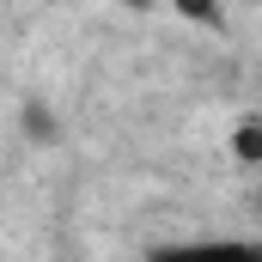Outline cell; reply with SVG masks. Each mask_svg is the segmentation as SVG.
<instances>
[{
	"label": "cell",
	"mask_w": 262,
	"mask_h": 262,
	"mask_svg": "<svg viewBox=\"0 0 262 262\" xmlns=\"http://www.w3.org/2000/svg\"><path fill=\"white\" fill-rule=\"evenodd\" d=\"M232 159L262 165V116H244V122H238V134H232Z\"/></svg>",
	"instance_id": "obj_2"
},
{
	"label": "cell",
	"mask_w": 262,
	"mask_h": 262,
	"mask_svg": "<svg viewBox=\"0 0 262 262\" xmlns=\"http://www.w3.org/2000/svg\"><path fill=\"white\" fill-rule=\"evenodd\" d=\"M116 6H122V12H159L165 0H116Z\"/></svg>",
	"instance_id": "obj_4"
},
{
	"label": "cell",
	"mask_w": 262,
	"mask_h": 262,
	"mask_svg": "<svg viewBox=\"0 0 262 262\" xmlns=\"http://www.w3.org/2000/svg\"><path fill=\"white\" fill-rule=\"evenodd\" d=\"M25 134H31L37 146L61 140V122H55V110H49V104H25Z\"/></svg>",
	"instance_id": "obj_3"
},
{
	"label": "cell",
	"mask_w": 262,
	"mask_h": 262,
	"mask_svg": "<svg viewBox=\"0 0 262 262\" xmlns=\"http://www.w3.org/2000/svg\"><path fill=\"white\" fill-rule=\"evenodd\" d=\"M177 18H189V25H201V31H220L226 25V6L220 0H165Z\"/></svg>",
	"instance_id": "obj_1"
}]
</instances>
